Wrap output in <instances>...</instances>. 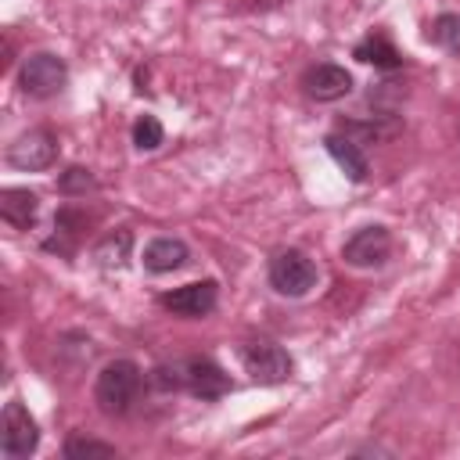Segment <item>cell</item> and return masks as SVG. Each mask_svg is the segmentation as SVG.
<instances>
[{"label": "cell", "mask_w": 460, "mask_h": 460, "mask_svg": "<svg viewBox=\"0 0 460 460\" xmlns=\"http://www.w3.org/2000/svg\"><path fill=\"white\" fill-rule=\"evenodd\" d=\"M58 158V140L50 129H29L22 133L11 147H7V165L22 169V172H40L50 169Z\"/></svg>", "instance_id": "cell-8"}, {"label": "cell", "mask_w": 460, "mask_h": 460, "mask_svg": "<svg viewBox=\"0 0 460 460\" xmlns=\"http://www.w3.org/2000/svg\"><path fill=\"white\" fill-rule=\"evenodd\" d=\"M323 147H327V155L334 158V165L352 180V183H363L367 180V172H370V165H367V155H363V147H359V140H352L349 133H327L323 137Z\"/></svg>", "instance_id": "cell-11"}, {"label": "cell", "mask_w": 460, "mask_h": 460, "mask_svg": "<svg viewBox=\"0 0 460 460\" xmlns=\"http://www.w3.org/2000/svg\"><path fill=\"white\" fill-rule=\"evenodd\" d=\"M241 363L252 374V381H259V385H280V381L291 377V367H295L291 356L277 341H270V338L244 341L241 345Z\"/></svg>", "instance_id": "cell-5"}, {"label": "cell", "mask_w": 460, "mask_h": 460, "mask_svg": "<svg viewBox=\"0 0 460 460\" xmlns=\"http://www.w3.org/2000/svg\"><path fill=\"white\" fill-rule=\"evenodd\" d=\"M392 255V234L374 223V226H359L345 244H341V259L356 270H370V266H385Z\"/></svg>", "instance_id": "cell-7"}, {"label": "cell", "mask_w": 460, "mask_h": 460, "mask_svg": "<svg viewBox=\"0 0 460 460\" xmlns=\"http://www.w3.org/2000/svg\"><path fill=\"white\" fill-rule=\"evenodd\" d=\"M65 83H68V68H65V61H61L58 54H50V50L29 54V58L22 61V68H18V86H22V93H25V97H36V101L61 93Z\"/></svg>", "instance_id": "cell-4"}, {"label": "cell", "mask_w": 460, "mask_h": 460, "mask_svg": "<svg viewBox=\"0 0 460 460\" xmlns=\"http://www.w3.org/2000/svg\"><path fill=\"white\" fill-rule=\"evenodd\" d=\"M65 456L68 460H93V456H101V460H108V456H115V446L111 442H97V438H68L65 442Z\"/></svg>", "instance_id": "cell-17"}, {"label": "cell", "mask_w": 460, "mask_h": 460, "mask_svg": "<svg viewBox=\"0 0 460 460\" xmlns=\"http://www.w3.org/2000/svg\"><path fill=\"white\" fill-rule=\"evenodd\" d=\"M270 288L277 295H288V298H302L316 288V262L298 252V248H284L270 259Z\"/></svg>", "instance_id": "cell-3"}, {"label": "cell", "mask_w": 460, "mask_h": 460, "mask_svg": "<svg viewBox=\"0 0 460 460\" xmlns=\"http://www.w3.org/2000/svg\"><path fill=\"white\" fill-rule=\"evenodd\" d=\"M352 58L363 61V65H374V68H399V65H402V54H399L381 32H370L363 43H356Z\"/></svg>", "instance_id": "cell-14"}, {"label": "cell", "mask_w": 460, "mask_h": 460, "mask_svg": "<svg viewBox=\"0 0 460 460\" xmlns=\"http://www.w3.org/2000/svg\"><path fill=\"white\" fill-rule=\"evenodd\" d=\"M93 187H97V183H93L90 169H79V165L65 169L61 180H58V190H61V194H86V190H93Z\"/></svg>", "instance_id": "cell-19"}, {"label": "cell", "mask_w": 460, "mask_h": 460, "mask_svg": "<svg viewBox=\"0 0 460 460\" xmlns=\"http://www.w3.org/2000/svg\"><path fill=\"white\" fill-rule=\"evenodd\" d=\"M219 302V284L216 280H194V284H183V288H172L165 295H158V305L169 309L172 316H208Z\"/></svg>", "instance_id": "cell-9"}, {"label": "cell", "mask_w": 460, "mask_h": 460, "mask_svg": "<svg viewBox=\"0 0 460 460\" xmlns=\"http://www.w3.org/2000/svg\"><path fill=\"white\" fill-rule=\"evenodd\" d=\"M302 86H305V93H309L313 101H338V97H345V93L352 90V75H349L341 65L323 61V65H313V68L302 75Z\"/></svg>", "instance_id": "cell-10"}, {"label": "cell", "mask_w": 460, "mask_h": 460, "mask_svg": "<svg viewBox=\"0 0 460 460\" xmlns=\"http://www.w3.org/2000/svg\"><path fill=\"white\" fill-rule=\"evenodd\" d=\"M140 385H144V374L133 359H111V363L101 367V374L93 381V402L108 417H122L133 406Z\"/></svg>", "instance_id": "cell-2"}, {"label": "cell", "mask_w": 460, "mask_h": 460, "mask_svg": "<svg viewBox=\"0 0 460 460\" xmlns=\"http://www.w3.org/2000/svg\"><path fill=\"white\" fill-rule=\"evenodd\" d=\"M36 212H40V198L29 187H7V190H0V216L11 226L29 230L36 223Z\"/></svg>", "instance_id": "cell-12"}, {"label": "cell", "mask_w": 460, "mask_h": 460, "mask_svg": "<svg viewBox=\"0 0 460 460\" xmlns=\"http://www.w3.org/2000/svg\"><path fill=\"white\" fill-rule=\"evenodd\" d=\"M151 381H155V388H162V392L183 388V392H190L194 399H205V402L223 399V395L230 392V377L223 374V367L212 363V359H205V356L162 363V367L151 370Z\"/></svg>", "instance_id": "cell-1"}, {"label": "cell", "mask_w": 460, "mask_h": 460, "mask_svg": "<svg viewBox=\"0 0 460 460\" xmlns=\"http://www.w3.org/2000/svg\"><path fill=\"white\" fill-rule=\"evenodd\" d=\"M187 259H190V252L180 237H155L144 248V270H151V273H172Z\"/></svg>", "instance_id": "cell-13"}, {"label": "cell", "mask_w": 460, "mask_h": 460, "mask_svg": "<svg viewBox=\"0 0 460 460\" xmlns=\"http://www.w3.org/2000/svg\"><path fill=\"white\" fill-rule=\"evenodd\" d=\"M162 140H165V129H162V122L155 115H140L133 122V144L140 151H155V147H162Z\"/></svg>", "instance_id": "cell-18"}, {"label": "cell", "mask_w": 460, "mask_h": 460, "mask_svg": "<svg viewBox=\"0 0 460 460\" xmlns=\"http://www.w3.org/2000/svg\"><path fill=\"white\" fill-rule=\"evenodd\" d=\"M129 244H133V234H129V230H115V234H108V237L97 241L93 259H97L101 266H122V262L129 259Z\"/></svg>", "instance_id": "cell-15"}, {"label": "cell", "mask_w": 460, "mask_h": 460, "mask_svg": "<svg viewBox=\"0 0 460 460\" xmlns=\"http://www.w3.org/2000/svg\"><path fill=\"white\" fill-rule=\"evenodd\" d=\"M36 446H40L36 420L29 417V410L22 402H7L4 417H0V453L7 460H25L36 453Z\"/></svg>", "instance_id": "cell-6"}, {"label": "cell", "mask_w": 460, "mask_h": 460, "mask_svg": "<svg viewBox=\"0 0 460 460\" xmlns=\"http://www.w3.org/2000/svg\"><path fill=\"white\" fill-rule=\"evenodd\" d=\"M428 36H431V40H435L442 50L460 54V14H438V18L431 22Z\"/></svg>", "instance_id": "cell-16"}]
</instances>
